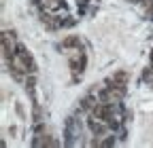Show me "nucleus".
Masks as SVG:
<instances>
[{
	"label": "nucleus",
	"mask_w": 153,
	"mask_h": 148,
	"mask_svg": "<svg viewBox=\"0 0 153 148\" xmlns=\"http://www.w3.org/2000/svg\"><path fill=\"white\" fill-rule=\"evenodd\" d=\"M81 47V38L79 36H68V38H64L62 40V49H79Z\"/></svg>",
	"instance_id": "f257e3e1"
}]
</instances>
